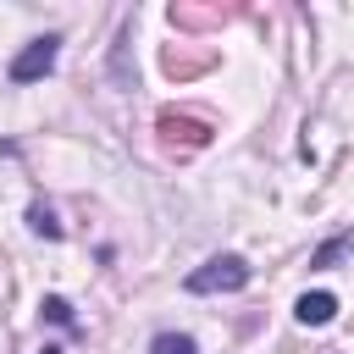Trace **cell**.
<instances>
[{
	"label": "cell",
	"instance_id": "1",
	"mask_svg": "<svg viewBox=\"0 0 354 354\" xmlns=\"http://www.w3.org/2000/svg\"><path fill=\"white\" fill-rule=\"evenodd\" d=\"M249 277H254V271H249L243 254H210L205 266H194V271L183 277V288L205 299V293H238V288H249Z\"/></svg>",
	"mask_w": 354,
	"mask_h": 354
},
{
	"label": "cell",
	"instance_id": "2",
	"mask_svg": "<svg viewBox=\"0 0 354 354\" xmlns=\"http://www.w3.org/2000/svg\"><path fill=\"white\" fill-rule=\"evenodd\" d=\"M61 33H39V39H28L17 55H11V66H6V77L11 83H39V77H50L55 72V61H61Z\"/></svg>",
	"mask_w": 354,
	"mask_h": 354
},
{
	"label": "cell",
	"instance_id": "3",
	"mask_svg": "<svg viewBox=\"0 0 354 354\" xmlns=\"http://www.w3.org/2000/svg\"><path fill=\"white\" fill-rule=\"evenodd\" d=\"M155 127H160V144H183V149H205V144H210V122H199V116L160 111Z\"/></svg>",
	"mask_w": 354,
	"mask_h": 354
},
{
	"label": "cell",
	"instance_id": "4",
	"mask_svg": "<svg viewBox=\"0 0 354 354\" xmlns=\"http://www.w3.org/2000/svg\"><path fill=\"white\" fill-rule=\"evenodd\" d=\"M293 321H299V326H326V321H337V293H326V288L299 293V299H293Z\"/></svg>",
	"mask_w": 354,
	"mask_h": 354
},
{
	"label": "cell",
	"instance_id": "5",
	"mask_svg": "<svg viewBox=\"0 0 354 354\" xmlns=\"http://www.w3.org/2000/svg\"><path fill=\"white\" fill-rule=\"evenodd\" d=\"M348 249H354V232H337V238H326V243L310 254V266H315V271H332V266H337Z\"/></svg>",
	"mask_w": 354,
	"mask_h": 354
},
{
	"label": "cell",
	"instance_id": "6",
	"mask_svg": "<svg viewBox=\"0 0 354 354\" xmlns=\"http://www.w3.org/2000/svg\"><path fill=\"white\" fill-rule=\"evenodd\" d=\"M28 227H33V232H39V238H50V243H55V238H61V232H66V227H61V221H55V210H50V205H44V199H33V205H28Z\"/></svg>",
	"mask_w": 354,
	"mask_h": 354
},
{
	"label": "cell",
	"instance_id": "7",
	"mask_svg": "<svg viewBox=\"0 0 354 354\" xmlns=\"http://www.w3.org/2000/svg\"><path fill=\"white\" fill-rule=\"evenodd\" d=\"M149 354H199V343L188 332H155L149 337Z\"/></svg>",
	"mask_w": 354,
	"mask_h": 354
},
{
	"label": "cell",
	"instance_id": "8",
	"mask_svg": "<svg viewBox=\"0 0 354 354\" xmlns=\"http://www.w3.org/2000/svg\"><path fill=\"white\" fill-rule=\"evenodd\" d=\"M39 310H44V321H55V326H66V332H77V315H72V304H66L61 293H50V299H44Z\"/></svg>",
	"mask_w": 354,
	"mask_h": 354
},
{
	"label": "cell",
	"instance_id": "9",
	"mask_svg": "<svg viewBox=\"0 0 354 354\" xmlns=\"http://www.w3.org/2000/svg\"><path fill=\"white\" fill-rule=\"evenodd\" d=\"M39 354H61V343H44V348H39Z\"/></svg>",
	"mask_w": 354,
	"mask_h": 354
}]
</instances>
